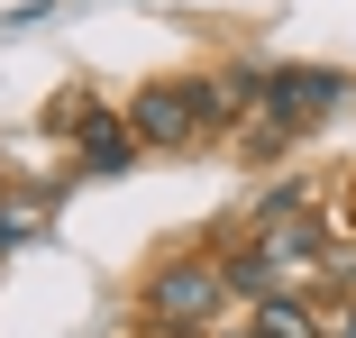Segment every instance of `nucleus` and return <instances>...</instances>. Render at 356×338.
Masks as SVG:
<instances>
[{
  "label": "nucleus",
  "mask_w": 356,
  "mask_h": 338,
  "mask_svg": "<svg viewBox=\"0 0 356 338\" xmlns=\"http://www.w3.org/2000/svg\"><path fill=\"white\" fill-rule=\"evenodd\" d=\"M229 311V265L220 256H165L147 284H137V320L147 338H183V329H210Z\"/></svg>",
  "instance_id": "1"
},
{
  "label": "nucleus",
  "mask_w": 356,
  "mask_h": 338,
  "mask_svg": "<svg viewBox=\"0 0 356 338\" xmlns=\"http://www.w3.org/2000/svg\"><path fill=\"white\" fill-rule=\"evenodd\" d=\"M347 92H356V74H338V64H274V74H265V110H274L283 128L329 119Z\"/></svg>",
  "instance_id": "2"
},
{
  "label": "nucleus",
  "mask_w": 356,
  "mask_h": 338,
  "mask_svg": "<svg viewBox=\"0 0 356 338\" xmlns=\"http://www.w3.org/2000/svg\"><path fill=\"white\" fill-rule=\"evenodd\" d=\"M74 138H83V174H92V183H110V174L137 165V128H128V110H101V101H92Z\"/></svg>",
  "instance_id": "3"
},
{
  "label": "nucleus",
  "mask_w": 356,
  "mask_h": 338,
  "mask_svg": "<svg viewBox=\"0 0 356 338\" xmlns=\"http://www.w3.org/2000/svg\"><path fill=\"white\" fill-rule=\"evenodd\" d=\"M256 247H265V256L283 265V275H302V284H311V265L329 256V220H320V211H293V220H265V229H256Z\"/></svg>",
  "instance_id": "4"
},
{
  "label": "nucleus",
  "mask_w": 356,
  "mask_h": 338,
  "mask_svg": "<svg viewBox=\"0 0 356 338\" xmlns=\"http://www.w3.org/2000/svg\"><path fill=\"white\" fill-rule=\"evenodd\" d=\"M220 265H229V293H256V302L283 293V265H274L265 247H238V256H220Z\"/></svg>",
  "instance_id": "5"
},
{
  "label": "nucleus",
  "mask_w": 356,
  "mask_h": 338,
  "mask_svg": "<svg viewBox=\"0 0 356 338\" xmlns=\"http://www.w3.org/2000/svg\"><path fill=\"white\" fill-rule=\"evenodd\" d=\"M37 229H46V192H37V201H10V192H0V256L28 247Z\"/></svg>",
  "instance_id": "6"
},
{
  "label": "nucleus",
  "mask_w": 356,
  "mask_h": 338,
  "mask_svg": "<svg viewBox=\"0 0 356 338\" xmlns=\"http://www.w3.org/2000/svg\"><path fill=\"white\" fill-rule=\"evenodd\" d=\"M329 338H356V302H347V311H338V320H329Z\"/></svg>",
  "instance_id": "7"
},
{
  "label": "nucleus",
  "mask_w": 356,
  "mask_h": 338,
  "mask_svg": "<svg viewBox=\"0 0 356 338\" xmlns=\"http://www.w3.org/2000/svg\"><path fill=\"white\" fill-rule=\"evenodd\" d=\"M220 338H274V329H256V320H247V329H220Z\"/></svg>",
  "instance_id": "8"
},
{
  "label": "nucleus",
  "mask_w": 356,
  "mask_h": 338,
  "mask_svg": "<svg viewBox=\"0 0 356 338\" xmlns=\"http://www.w3.org/2000/svg\"><path fill=\"white\" fill-rule=\"evenodd\" d=\"M183 338H201V329H183Z\"/></svg>",
  "instance_id": "9"
},
{
  "label": "nucleus",
  "mask_w": 356,
  "mask_h": 338,
  "mask_svg": "<svg viewBox=\"0 0 356 338\" xmlns=\"http://www.w3.org/2000/svg\"><path fill=\"white\" fill-rule=\"evenodd\" d=\"M0 192H10V183H0Z\"/></svg>",
  "instance_id": "10"
}]
</instances>
